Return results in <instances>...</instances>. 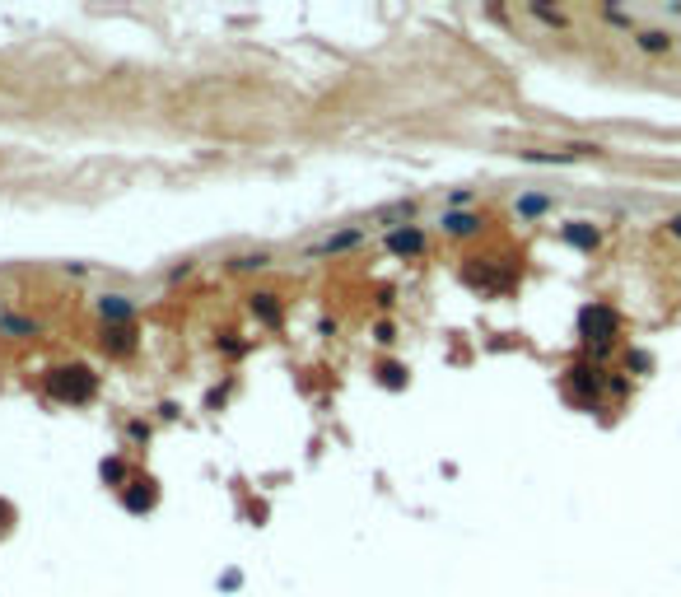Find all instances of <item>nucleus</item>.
I'll return each instance as SVG.
<instances>
[{"instance_id": "nucleus-9", "label": "nucleus", "mask_w": 681, "mask_h": 597, "mask_svg": "<svg viewBox=\"0 0 681 597\" xmlns=\"http://www.w3.org/2000/svg\"><path fill=\"white\" fill-rule=\"evenodd\" d=\"M569 373H575V388H584V392H597V369L579 364V369H569Z\"/></svg>"}, {"instance_id": "nucleus-1", "label": "nucleus", "mask_w": 681, "mask_h": 597, "mask_svg": "<svg viewBox=\"0 0 681 597\" xmlns=\"http://www.w3.org/2000/svg\"><path fill=\"white\" fill-rule=\"evenodd\" d=\"M47 388L57 392L61 401H89V397H94V388H98V378H94L89 369H79V364H75V369H57V373H51V378H47Z\"/></svg>"}, {"instance_id": "nucleus-7", "label": "nucleus", "mask_w": 681, "mask_h": 597, "mask_svg": "<svg viewBox=\"0 0 681 597\" xmlns=\"http://www.w3.org/2000/svg\"><path fill=\"white\" fill-rule=\"evenodd\" d=\"M98 313H103V317H113V322H126V317H131V304L113 294V298H103V304H98Z\"/></svg>"}, {"instance_id": "nucleus-3", "label": "nucleus", "mask_w": 681, "mask_h": 597, "mask_svg": "<svg viewBox=\"0 0 681 597\" xmlns=\"http://www.w3.org/2000/svg\"><path fill=\"white\" fill-rule=\"evenodd\" d=\"M635 47H640V51H653V57H663V51L676 47V33H667V29H640V33H635Z\"/></svg>"}, {"instance_id": "nucleus-11", "label": "nucleus", "mask_w": 681, "mask_h": 597, "mask_svg": "<svg viewBox=\"0 0 681 597\" xmlns=\"http://www.w3.org/2000/svg\"><path fill=\"white\" fill-rule=\"evenodd\" d=\"M672 234H681V215H676V220H672Z\"/></svg>"}, {"instance_id": "nucleus-10", "label": "nucleus", "mask_w": 681, "mask_h": 597, "mask_svg": "<svg viewBox=\"0 0 681 597\" xmlns=\"http://www.w3.org/2000/svg\"><path fill=\"white\" fill-rule=\"evenodd\" d=\"M565 238H569V243H579V248H593V243H597V234H593V229H565Z\"/></svg>"}, {"instance_id": "nucleus-6", "label": "nucleus", "mask_w": 681, "mask_h": 597, "mask_svg": "<svg viewBox=\"0 0 681 597\" xmlns=\"http://www.w3.org/2000/svg\"><path fill=\"white\" fill-rule=\"evenodd\" d=\"M444 229H448V234H457V238H467V234H476V229H481V220H476V215H448Z\"/></svg>"}, {"instance_id": "nucleus-2", "label": "nucleus", "mask_w": 681, "mask_h": 597, "mask_svg": "<svg viewBox=\"0 0 681 597\" xmlns=\"http://www.w3.org/2000/svg\"><path fill=\"white\" fill-rule=\"evenodd\" d=\"M579 332H584L588 341H607V336H616V313L603 308V304L584 308V313H579Z\"/></svg>"}, {"instance_id": "nucleus-5", "label": "nucleus", "mask_w": 681, "mask_h": 597, "mask_svg": "<svg viewBox=\"0 0 681 597\" xmlns=\"http://www.w3.org/2000/svg\"><path fill=\"white\" fill-rule=\"evenodd\" d=\"M364 234L360 229H350V234H336V238H327V243H317V248H308V257H327V253H345V248H355Z\"/></svg>"}, {"instance_id": "nucleus-8", "label": "nucleus", "mask_w": 681, "mask_h": 597, "mask_svg": "<svg viewBox=\"0 0 681 597\" xmlns=\"http://www.w3.org/2000/svg\"><path fill=\"white\" fill-rule=\"evenodd\" d=\"M253 313H262L266 322H281V308L271 304V294H253Z\"/></svg>"}, {"instance_id": "nucleus-4", "label": "nucleus", "mask_w": 681, "mask_h": 597, "mask_svg": "<svg viewBox=\"0 0 681 597\" xmlns=\"http://www.w3.org/2000/svg\"><path fill=\"white\" fill-rule=\"evenodd\" d=\"M388 248L401 253V257H416V253L425 248V238H420V229H392V234H388Z\"/></svg>"}]
</instances>
